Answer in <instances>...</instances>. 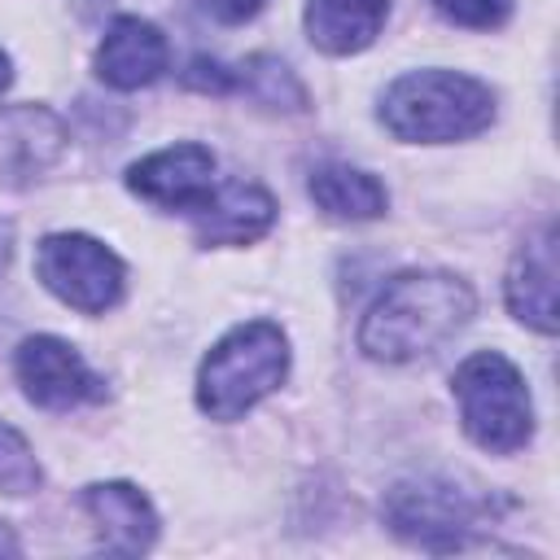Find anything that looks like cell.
Segmentation results:
<instances>
[{
  "instance_id": "22",
  "label": "cell",
  "mask_w": 560,
  "mask_h": 560,
  "mask_svg": "<svg viewBox=\"0 0 560 560\" xmlns=\"http://www.w3.org/2000/svg\"><path fill=\"white\" fill-rule=\"evenodd\" d=\"M0 551H4V556H18V538L9 534V525H4V521H0Z\"/></svg>"
},
{
  "instance_id": "15",
  "label": "cell",
  "mask_w": 560,
  "mask_h": 560,
  "mask_svg": "<svg viewBox=\"0 0 560 560\" xmlns=\"http://www.w3.org/2000/svg\"><path fill=\"white\" fill-rule=\"evenodd\" d=\"M306 192L311 201L328 214V219H341V223H368V219H381L389 197H385V184L359 166H346V162H324L311 171L306 179Z\"/></svg>"
},
{
  "instance_id": "17",
  "label": "cell",
  "mask_w": 560,
  "mask_h": 560,
  "mask_svg": "<svg viewBox=\"0 0 560 560\" xmlns=\"http://www.w3.org/2000/svg\"><path fill=\"white\" fill-rule=\"evenodd\" d=\"M39 481L44 472H39L31 442L9 420H0V494H31L39 490Z\"/></svg>"
},
{
  "instance_id": "12",
  "label": "cell",
  "mask_w": 560,
  "mask_h": 560,
  "mask_svg": "<svg viewBox=\"0 0 560 560\" xmlns=\"http://www.w3.org/2000/svg\"><path fill=\"white\" fill-rule=\"evenodd\" d=\"M66 144V127L57 114L39 105H18L0 114V179L4 184H26L44 175Z\"/></svg>"
},
{
  "instance_id": "19",
  "label": "cell",
  "mask_w": 560,
  "mask_h": 560,
  "mask_svg": "<svg viewBox=\"0 0 560 560\" xmlns=\"http://www.w3.org/2000/svg\"><path fill=\"white\" fill-rule=\"evenodd\" d=\"M232 83H236V74L214 57H192L184 70V88L206 92V96H223V92H232Z\"/></svg>"
},
{
  "instance_id": "18",
  "label": "cell",
  "mask_w": 560,
  "mask_h": 560,
  "mask_svg": "<svg viewBox=\"0 0 560 560\" xmlns=\"http://www.w3.org/2000/svg\"><path fill=\"white\" fill-rule=\"evenodd\" d=\"M433 9L455 22V26H468V31H494L508 22L512 13V0H433Z\"/></svg>"
},
{
  "instance_id": "7",
  "label": "cell",
  "mask_w": 560,
  "mask_h": 560,
  "mask_svg": "<svg viewBox=\"0 0 560 560\" xmlns=\"http://www.w3.org/2000/svg\"><path fill=\"white\" fill-rule=\"evenodd\" d=\"M13 372L22 394L44 411H70L105 398V381L83 363V354L61 337H26L13 354Z\"/></svg>"
},
{
  "instance_id": "2",
  "label": "cell",
  "mask_w": 560,
  "mask_h": 560,
  "mask_svg": "<svg viewBox=\"0 0 560 560\" xmlns=\"http://www.w3.org/2000/svg\"><path fill=\"white\" fill-rule=\"evenodd\" d=\"M381 122L411 144L468 140L494 122V92L459 70H411L385 88Z\"/></svg>"
},
{
  "instance_id": "21",
  "label": "cell",
  "mask_w": 560,
  "mask_h": 560,
  "mask_svg": "<svg viewBox=\"0 0 560 560\" xmlns=\"http://www.w3.org/2000/svg\"><path fill=\"white\" fill-rule=\"evenodd\" d=\"M9 258H13V223H4V219H0V276H4Z\"/></svg>"
},
{
  "instance_id": "16",
  "label": "cell",
  "mask_w": 560,
  "mask_h": 560,
  "mask_svg": "<svg viewBox=\"0 0 560 560\" xmlns=\"http://www.w3.org/2000/svg\"><path fill=\"white\" fill-rule=\"evenodd\" d=\"M236 83H232V92H245L254 105H262V109H284V114H298V109H306V88L298 83V74L280 61V57H267V52H258V57H245L236 70Z\"/></svg>"
},
{
  "instance_id": "4",
  "label": "cell",
  "mask_w": 560,
  "mask_h": 560,
  "mask_svg": "<svg viewBox=\"0 0 560 560\" xmlns=\"http://www.w3.org/2000/svg\"><path fill=\"white\" fill-rule=\"evenodd\" d=\"M451 389L459 398V420L464 433L494 455H512L534 438V402L525 389V376L516 372L512 359H503L499 350H477L468 354L455 376Z\"/></svg>"
},
{
  "instance_id": "20",
  "label": "cell",
  "mask_w": 560,
  "mask_h": 560,
  "mask_svg": "<svg viewBox=\"0 0 560 560\" xmlns=\"http://www.w3.org/2000/svg\"><path fill=\"white\" fill-rule=\"evenodd\" d=\"M262 4H267V0H201V9H206L214 22H228V26L258 18V13H262Z\"/></svg>"
},
{
  "instance_id": "14",
  "label": "cell",
  "mask_w": 560,
  "mask_h": 560,
  "mask_svg": "<svg viewBox=\"0 0 560 560\" xmlns=\"http://www.w3.org/2000/svg\"><path fill=\"white\" fill-rule=\"evenodd\" d=\"M389 18V0H306V35L328 57L363 52Z\"/></svg>"
},
{
  "instance_id": "1",
  "label": "cell",
  "mask_w": 560,
  "mask_h": 560,
  "mask_svg": "<svg viewBox=\"0 0 560 560\" xmlns=\"http://www.w3.org/2000/svg\"><path fill=\"white\" fill-rule=\"evenodd\" d=\"M477 311L468 280L451 271L394 276L359 324V350L376 363H411L446 346Z\"/></svg>"
},
{
  "instance_id": "9",
  "label": "cell",
  "mask_w": 560,
  "mask_h": 560,
  "mask_svg": "<svg viewBox=\"0 0 560 560\" xmlns=\"http://www.w3.org/2000/svg\"><path fill=\"white\" fill-rule=\"evenodd\" d=\"M166 61H171L166 35L153 22L122 13L109 22V31L96 48V79L118 92H136V88H149L153 79H162Z\"/></svg>"
},
{
  "instance_id": "10",
  "label": "cell",
  "mask_w": 560,
  "mask_h": 560,
  "mask_svg": "<svg viewBox=\"0 0 560 560\" xmlns=\"http://www.w3.org/2000/svg\"><path fill=\"white\" fill-rule=\"evenodd\" d=\"M503 298L521 324H529L542 337L556 332V232L551 228H542L534 241L516 249L503 280Z\"/></svg>"
},
{
  "instance_id": "8",
  "label": "cell",
  "mask_w": 560,
  "mask_h": 560,
  "mask_svg": "<svg viewBox=\"0 0 560 560\" xmlns=\"http://www.w3.org/2000/svg\"><path fill=\"white\" fill-rule=\"evenodd\" d=\"M127 188L136 197H144L149 206L197 214L210 201V192L219 188L214 184V153L206 144H171V149H158V153L131 162Z\"/></svg>"
},
{
  "instance_id": "5",
  "label": "cell",
  "mask_w": 560,
  "mask_h": 560,
  "mask_svg": "<svg viewBox=\"0 0 560 560\" xmlns=\"http://www.w3.org/2000/svg\"><path fill=\"white\" fill-rule=\"evenodd\" d=\"M381 512H385V525L420 551H459L481 529L477 499L464 494L455 481H442V477L398 481L385 494Z\"/></svg>"
},
{
  "instance_id": "11",
  "label": "cell",
  "mask_w": 560,
  "mask_h": 560,
  "mask_svg": "<svg viewBox=\"0 0 560 560\" xmlns=\"http://www.w3.org/2000/svg\"><path fill=\"white\" fill-rule=\"evenodd\" d=\"M83 508L101 529L105 551L140 556L158 538V512L131 481H96L83 490Z\"/></svg>"
},
{
  "instance_id": "23",
  "label": "cell",
  "mask_w": 560,
  "mask_h": 560,
  "mask_svg": "<svg viewBox=\"0 0 560 560\" xmlns=\"http://www.w3.org/2000/svg\"><path fill=\"white\" fill-rule=\"evenodd\" d=\"M9 79H13V66H9V57H4V52H0V92H4V88H9Z\"/></svg>"
},
{
  "instance_id": "3",
  "label": "cell",
  "mask_w": 560,
  "mask_h": 560,
  "mask_svg": "<svg viewBox=\"0 0 560 560\" xmlns=\"http://www.w3.org/2000/svg\"><path fill=\"white\" fill-rule=\"evenodd\" d=\"M289 376V337L271 319L223 332L197 368V407L210 420H241Z\"/></svg>"
},
{
  "instance_id": "13",
  "label": "cell",
  "mask_w": 560,
  "mask_h": 560,
  "mask_svg": "<svg viewBox=\"0 0 560 560\" xmlns=\"http://www.w3.org/2000/svg\"><path fill=\"white\" fill-rule=\"evenodd\" d=\"M197 219V241L201 245H245L258 241L276 223V201L258 184H223L210 192V201L192 214Z\"/></svg>"
},
{
  "instance_id": "6",
  "label": "cell",
  "mask_w": 560,
  "mask_h": 560,
  "mask_svg": "<svg viewBox=\"0 0 560 560\" xmlns=\"http://www.w3.org/2000/svg\"><path fill=\"white\" fill-rule=\"evenodd\" d=\"M39 284L83 315H105L127 289V267L114 249L83 232H52L35 249Z\"/></svg>"
}]
</instances>
